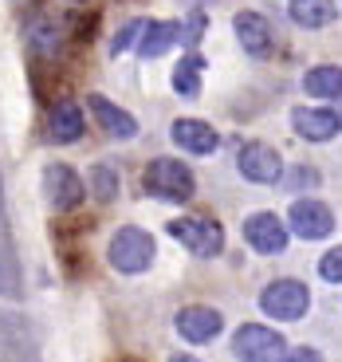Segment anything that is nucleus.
Segmentation results:
<instances>
[{
	"mask_svg": "<svg viewBox=\"0 0 342 362\" xmlns=\"http://www.w3.org/2000/svg\"><path fill=\"white\" fill-rule=\"evenodd\" d=\"M170 236L177 240L181 248H189L193 256L208 260V256H220L225 248V228L208 217H181V221H170Z\"/></svg>",
	"mask_w": 342,
	"mask_h": 362,
	"instance_id": "5",
	"label": "nucleus"
},
{
	"mask_svg": "<svg viewBox=\"0 0 342 362\" xmlns=\"http://www.w3.org/2000/svg\"><path fill=\"white\" fill-rule=\"evenodd\" d=\"M331 228H334V213L323 205V201L299 197L295 205H291V213H288V233L303 236V240H323V236H331Z\"/></svg>",
	"mask_w": 342,
	"mask_h": 362,
	"instance_id": "8",
	"label": "nucleus"
},
{
	"mask_svg": "<svg viewBox=\"0 0 342 362\" xmlns=\"http://www.w3.org/2000/svg\"><path fill=\"white\" fill-rule=\"evenodd\" d=\"M311 308V291L299 280H271L260 296V311L268 319H279V323H299Z\"/></svg>",
	"mask_w": 342,
	"mask_h": 362,
	"instance_id": "3",
	"label": "nucleus"
},
{
	"mask_svg": "<svg viewBox=\"0 0 342 362\" xmlns=\"http://www.w3.org/2000/svg\"><path fill=\"white\" fill-rule=\"evenodd\" d=\"M146 24H150V20H126V24H122V32L110 40V52L122 55V52H130V47H138V40H142Z\"/></svg>",
	"mask_w": 342,
	"mask_h": 362,
	"instance_id": "21",
	"label": "nucleus"
},
{
	"mask_svg": "<svg viewBox=\"0 0 342 362\" xmlns=\"http://www.w3.org/2000/svg\"><path fill=\"white\" fill-rule=\"evenodd\" d=\"M288 185H291V189H303V185H319V173H315V170H307V165H299V170L288 177Z\"/></svg>",
	"mask_w": 342,
	"mask_h": 362,
	"instance_id": "23",
	"label": "nucleus"
},
{
	"mask_svg": "<svg viewBox=\"0 0 342 362\" xmlns=\"http://www.w3.org/2000/svg\"><path fill=\"white\" fill-rule=\"evenodd\" d=\"M311 99H342V67L338 64H319L303 79Z\"/></svg>",
	"mask_w": 342,
	"mask_h": 362,
	"instance_id": "17",
	"label": "nucleus"
},
{
	"mask_svg": "<svg viewBox=\"0 0 342 362\" xmlns=\"http://www.w3.org/2000/svg\"><path fill=\"white\" fill-rule=\"evenodd\" d=\"M232 354L240 362H279L288 354V343H283V335H279L276 327L244 323L232 335Z\"/></svg>",
	"mask_w": 342,
	"mask_h": 362,
	"instance_id": "4",
	"label": "nucleus"
},
{
	"mask_svg": "<svg viewBox=\"0 0 342 362\" xmlns=\"http://www.w3.org/2000/svg\"><path fill=\"white\" fill-rule=\"evenodd\" d=\"M232 28H236L240 47L248 55H268L271 52V24L260 16V12H236Z\"/></svg>",
	"mask_w": 342,
	"mask_h": 362,
	"instance_id": "14",
	"label": "nucleus"
},
{
	"mask_svg": "<svg viewBox=\"0 0 342 362\" xmlns=\"http://www.w3.org/2000/svg\"><path fill=\"white\" fill-rule=\"evenodd\" d=\"M244 240L264 256H279L288 248V225L276 213H252V217L244 221Z\"/></svg>",
	"mask_w": 342,
	"mask_h": 362,
	"instance_id": "9",
	"label": "nucleus"
},
{
	"mask_svg": "<svg viewBox=\"0 0 342 362\" xmlns=\"http://www.w3.org/2000/svg\"><path fill=\"white\" fill-rule=\"evenodd\" d=\"M142 185L146 193L162 201H189L197 193V177L185 162H173V158H153L142 173Z\"/></svg>",
	"mask_w": 342,
	"mask_h": 362,
	"instance_id": "1",
	"label": "nucleus"
},
{
	"mask_svg": "<svg viewBox=\"0 0 342 362\" xmlns=\"http://www.w3.org/2000/svg\"><path fill=\"white\" fill-rule=\"evenodd\" d=\"M90 193L99 201H110L118 193V173L110 170V165H95V170H90Z\"/></svg>",
	"mask_w": 342,
	"mask_h": 362,
	"instance_id": "20",
	"label": "nucleus"
},
{
	"mask_svg": "<svg viewBox=\"0 0 342 362\" xmlns=\"http://www.w3.org/2000/svg\"><path fill=\"white\" fill-rule=\"evenodd\" d=\"M291 130L307 142H331L338 134V115L326 107H295L291 110Z\"/></svg>",
	"mask_w": 342,
	"mask_h": 362,
	"instance_id": "10",
	"label": "nucleus"
},
{
	"mask_svg": "<svg viewBox=\"0 0 342 362\" xmlns=\"http://www.w3.org/2000/svg\"><path fill=\"white\" fill-rule=\"evenodd\" d=\"M279 362H323V354L311 351V346H299V351H288Z\"/></svg>",
	"mask_w": 342,
	"mask_h": 362,
	"instance_id": "24",
	"label": "nucleus"
},
{
	"mask_svg": "<svg viewBox=\"0 0 342 362\" xmlns=\"http://www.w3.org/2000/svg\"><path fill=\"white\" fill-rule=\"evenodd\" d=\"M319 276L331 284H342V245L331 248V252H323V260H319Z\"/></svg>",
	"mask_w": 342,
	"mask_h": 362,
	"instance_id": "22",
	"label": "nucleus"
},
{
	"mask_svg": "<svg viewBox=\"0 0 342 362\" xmlns=\"http://www.w3.org/2000/svg\"><path fill=\"white\" fill-rule=\"evenodd\" d=\"M87 107H90V115H95V122H99V127L107 130L110 138H122V142H130V138L138 134L134 115H126L122 107H114L107 95H87Z\"/></svg>",
	"mask_w": 342,
	"mask_h": 362,
	"instance_id": "12",
	"label": "nucleus"
},
{
	"mask_svg": "<svg viewBox=\"0 0 342 362\" xmlns=\"http://www.w3.org/2000/svg\"><path fill=\"white\" fill-rule=\"evenodd\" d=\"M236 170H240L244 181L276 185V181L283 177V158H279V150L268 142H244L240 154H236Z\"/></svg>",
	"mask_w": 342,
	"mask_h": 362,
	"instance_id": "6",
	"label": "nucleus"
},
{
	"mask_svg": "<svg viewBox=\"0 0 342 362\" xmlns=\"http://www.w3.org/2000/svg\"><path fill=\"white\" fill-rule=\"evenodd\" d=\"M220 327H225V319H220L216 308H201V303H193V308L177 311V335L189 339V343H213V339L220 335Z\"/></svg>",
	"mask_w": 342,
	"mask_h": 362,
	"instance_id": "11",
	"label": "nucleus"
},
{
	"mask_svg": "<svg viewBox=\"0 0 342 362\" xmlns=\"http://www.w3.org/2000/svg\"><path fill=\"white\" fill-rule=\"evenodd\" d=\"M170 362H197V358H189V354H173Z\"/></svg>",
	"mask_w": 342,
	"mask_h": 362,
	"instance_id": "25",
	"label": "nucleus"
},
{
	"mask_svg": "<svg viewBox=\"0 0 342 362\" xmlns=\"http://www.w3.org/2000/svg\"><path fill=\"white\" fill-rule=\"evenodd\" d=\"M288 12L299 28H326L338 16V4H334V0H291Z\"/></svg>",
	"mask_w": 342,
	"mask_h": 362,
	"instance_id": "18",
	"label": "nucleus"
},
{
	"mask_svg": "<svg viewBox=\"0 0 342 362\" xmlns=\"http://www.w3.org/2000/svg\"><path fill=\"white\" fill-rule=\"evenodd\" d=\"M47 127H52V142H75L83 134V110L75 99H59L52 107V118H47Z\"/></svg>",
	"mask_w": 342,
	"mask_h": 362,
	"instance_id": "16",
	"label": "nucleus"
},
{
	"mask_svg": "<svg viewBox=\"0 0 342 362\" xmlns=\"http://www.w3.org/2000/svg\"><path fill=\"white\" fill-rule=\"evenodd\" d=\"M107 256H110V264H114L118 272L138 276V272H146V268L153 264V256H158V245H153V236L146 233V228L126 225V228H118V233H114V240H110Z\"/></svg>",
	"mask_w": 342,
	"mask_h": 362,
	"instance_id": "2",
	"label": "nucleus"
},
{
	"mask_svg": "<svg viewBox=\"0 0 342 362\" xmlns=\"http://www.w3.org/2000/svg\"><path fill=\"white\" fill-rule=\"evenodd\" d=\"M181 40H185L181 24H173V20H150V24H146V32H142V40H138V55L158 59V55H165L170 47H177Z\"/></svg>",
	"mask_w": 342,
	"mask_h": 362,
	"instance_id": "15",
	"label": "nucleus"
},
{
	"mask_svg": "<svg viewBox=\"0 0 342 362\" xmlns=\"http://www.w3.org/2000/svg\"><path fill=\"white\" fill-rule=\"evenodd\" d=\"M201 71H205V59L201 55H185L173 71V90L185 95V99H197L201 95Z\"/></svg>",
	"mask_w": 342,
	"mask_h": 362,
	"instance_id": "19",
	"label": "nucleus"
},
{
	"mask_svg": "<svg viewBox=\"0 0 342 362\" xmlns=\"http://www.w3.org/2000/svg\"><path fill=\"white\" fill-rule=\"evenodd\" d=\"M170 138L181 150H189V154H213L216 146H220V134L208 122H201V118H177L170 127Z\"/></svg>",
	"mask_w": 342,
	"mask_h": 362,
	"instance_id": "13",
	"label": "nucleus"
},
{
	"mask_svg": "<svg viewBox=\"0 0 342 362\" xmlns=\"http://www.w3.org/2000/svg\"><path fill=\"white\" fill-rule=\"evenodd\" d=\"M44 197L47 205L55 209V213H67V209H75L83 197H87V185H83V177L71 170V165H47L44 170Z\"/></svg>",
	"mask_w": 342,
	"mask_h": 362,
	"instance_id": "7",
	"label": "nucleus"
}]
</instances>
